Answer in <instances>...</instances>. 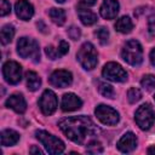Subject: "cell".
Listing matches in <instances>:
<instances>
[{
  "label": "cell",
  "mask_w": 155,
  "mask_h": 155,
  "mask_svg": "<svg viewBox=\"0 0 155 155\" xmlns=\"http://www.w3.org/2000/svg\"><path fill=\"white\" fill-rule=\"evenodd\" d=\"M59 128L64 134L78 144H84L87 138L99 133V128L87 116H70L59 121Z\"/></svg>",
  "instance_id": "6da1fadb"
},
{
  "label": "cell",
  "mask_w": 155,
  "mask_h": 155,
  "mask_svg": "<svg viewBox=\"0 0 155 155\" xmlns=\"http://www.w3.org/2000/svg\"><path fill=\"white\" fill-rule=\"evenodd\" d=\"M122 59L131 65H139L143 61V48L137 40H128L121 52Z\"/></svg>",
  "instance_id": "7a4b0ae2"
},
{
  "label": "cell",
  "mask_w": 155,
  "mask_h": 155,
  "mask_svg": "<svg viewBox=\"0 0 155 155\" xmlns=\"http://www.w3.org/2000/svg\"><path fill=\"white\" fill-rule=\"evenodd\" d=\"M78 61L80 62V64L87 69V70H92L96 65H97V51L94 48V46L91 42H85L81 45L80 50L78 51Z\"/></svg>",
  "instance_id": "3957f363"
},
{
  "label": "cell",
  "mask_w": 155,
  "mask_h": 155,
  "mask_svg": "<svg viewBox=\"0 0 155 155\" xmlns=\"http://www.w3.org/2000/svg\"><path fill=\"white\" fill-rule=\"evenodd\" d=\"M36 138L42 143L48 154H61L64 151V143L46 131H36Z\"/></svg>",
  "instance_id": "277c9868"
},
{
  "label": "cell",
  "mask_w": 155,
  "mask_h": 155,
  "mask_svg": "<svg viewBox=\"0 0 155 155\" xmlns=\"http://www.w3.org/2000/svg\"><path fill=\"white\" fill-rule=\"evenodd\" d=\"M17 52L22 58H31L34 61L40 58L39 45L34 39L21 38L17 42Z\"/></svg>",
  "instance_id": "5b68a950"
},
{
  "label": "cell",
  "mask_w": 155,
  "mask_h": 155,
  "mask_svg": "<svg viewBox=\"0 0 155 155\" xmlns=\"http://www.w3.org/2000/svg\"><path fill=\"white\" fill-rule=\"evenodd\" d=\"M136 122L142 130H149L155 120V113L153 107L149 103L142 104L137 110H136Z\"/></svg>",
  "instance_id": "8992f818"
},
{
  "label": "cell",
  "mask_w": 155,
  "mask_h": 155,
  "mask_svg": "<svg viewBox=\"0 0 155 155\" xmlns=\"http://www.w3.org/2000/svg\"><path fill=\"white\" fill-rule=\"evenodd\" d=\"M102 74L105 79L115 81V82H124L127 80V73L120 64L115 62L107 63L102 70Z\"/></svg>",
  "instance_id": "52a82bcc"
},
{
  "label": "cell",
  "mask_w": 155,
  "mask_h": 155,
  "mask_svg": "<svg viewBox=\"0 0 155 155\" xmlns=\"http://www.w3.org/2000/svg\"><path fill=\"white\" fill-rule=\"evenodd\" d=\"M2 74L5 80L11 84V85H16L21 81L22 79V67L13 61H8L4 64L2 67Z\"/></svg>",
  "instance_id": "ba28073f"
},
{
  "label": "cell",
  "mask_w": 155,
  "mask_h": 155,
  "mask_svg": "<svg viewBox=\"0 0 155 155\" xmlns=\"http://www.w3.org/2000/svg\"><path fill=\"white\" fill-rule=\"evenodd\" d=\"M94 114L98 117V120L104 125H115L119 121V113L111 107L104 104L98 105L94 110Z\"/></svg>",
  "instance_id": "9c48e42d"
},
{
  "label": "cell",
  "mask_w": 155,
  "mask_h": 155,
  "mask_svg": "<svg viewBox=\"0 0 155 155\" xmlns=\"http://www.w3.org/2000/svg\"><path fill=\"white\" fill-rule=\"evenodd\" d=\"M39 107L45 115H51L57 109V97L53 91L46 90L39 99Z\"/></svg>",
  "instance_id": "30bf717a"
},
{
  "label": "cell",
  "mask_w": 155,
  "mask_h": 155,
  "mask_svg": "<svg viewBox=\"0 0 155 155\" xmlns=\"http://www.w3.org/2000/svg\"><path fill=\"white\" fill-rule=\"evenodd\" d=\"M73 81V76L68 70H56L50 76V84L54 87H68Z\"/></svg>",
  "instance_id": "8fae6325"
},
{
  "label": "cell",
  "mask_w": 155,
  "mask_h": 155,
  "mask_svg": "<svg viewBox=\"0 0 155 155\" xmlns=\"http://www.w3.org/2000/svg\"><path fill=\"white\" fill-rule=\"evenodd\" d=\"M137 147V137L132 132L125 133L117 142V149L122 153H131Z\"/></svg>",
  "instance_id": "7c38bea8"
},
{
  "label": "cell",
  "mask_w": 155,
  "mask_h": 155,
  "mask_svg": "<svg viewBox=\"0 0 155 155\" xmlns=\"http://www.w3.org/2000/svg\"><path fill=\"white\" fill-rule=\"evenodd\" d=\"M101 16L105 19H113L116 17L119 12V2L117 0H104L101 6Z\"/></svg>",
  "instance_id": "4fadbf2b"
},
{
  "label": "cell",
  "mask_w": 155,
  "mask_h": 155,
  "mask_svg": "<svg viewBox=\"0 0 155 155\" xmlns=\"http://www.w3.org/2000/svg\"><path fill=\"white\" fill-rule=\"evenodd\" d=\"M81 105H82L81 99L74 93H65L62 98L61 107L63 111H73V110L81 108Z\"/></svg>",
  "instance_id": "5bb4252c"
},
{
  "label": "cell",
  "mask_w": 155,
  "mask_h": 155,
  "mask_svg": "<svg viewBox=\"0 0 155 155\" xmlns=\"http://www.w3.org/2000/svg\"><path fill=\"white\" fill-rule=\"evenodd\" d=\"M15 10H16V15L23 21L30 19L34 15V8L27 0H18L15 5Z\"/></svg>",
  "instance_id": "9a60e30c"
},
{
  "label": "cell",
  "mask_w": 155,
  "mask_h": 155,
  "mask_svg": "<svg viewBox=\"0 0 155 155\" xmlns=\"http://www.w3.org/2000/svg\"><path fill=\"white\" fill-rule=\"evenodd\" d=\"M6 107L13 109L18 114H23L25 111V109H27V103H25V99L23 98L22 94L15 93V94H12V96H10L7 98Z\"/></svg>",
  "instance_id": "2e32d148"
},
{
  "label": "cell",
  "mask_w": 155,
  "mask_h": 155,
  "mask_svg": "<svg viewBox=\"0 0 155 155\" xmlns=\"http://www.w3.org/2000/svg\"><path fill=\"white\" fill-rule=\"evenodd\" d=\"M19 140V134L13 130H4L1 132V145L10 147L15 145Z\"/></svg>",
  "instance_id": "e0dca14e"
},
{
  "label": "cell",
  "mask_w": 155,
  "mask_h": 155,
  "mask_svg": "<svg viewBox=\"0 0 155 155\" xmlns=\"http://www.w3.org/2000/svg\"><path fill=\"white\" fill-rule=\"evenodd\" d=\"M79 18L85 25H92L97 22V16L93 11L87 8H80L79 10Z\"/></svg>",
  "instance_id": "ac0fdd59"
},
{
  "label": "cell",
  "mask_w": 155,
  "mask_h": 155,
  "mask_svg": "<svg viewBox=\"0 0 155 155\" xmlns=\"http://www.w3.org/2000/svg\"><path fill=\"white\" fill-rule=\"evenodd\" d=\"M132 28H133V23H132L131 18L127 17V16H124V17L119 18V19L116 21V23H115V29H116L117 31L122 33V34L130 33V31L132 30Z\"/></svg>",
  "instance_id": "d6986e66"
},
{
  "label": "cell",
  "mask_w": 155,
  "mask_h": 155,
  "mask_svg": "<svg viewBox=\"0 0 155 155\" xmlns=\"http://www.w3.org/2000/svg\"><path fill=\"white\" fill-rule=\"evenodd\" d=\"M48 15L52 19L53 23H56L57 25H63L64 22H65V12L62 10V8H51L48 11Z\"/></svg>",
  "instance_id": "ffe728a7"
},
{
  "label": "cell",
  "mask_w": 155,
  "mask_h": 155,
  "mask_svg": "<svg viewBox=\"0 0 155 155\" xmlns=\"http://www.w3.org/2000/svg\"><path fill=\"white\" fill-rule=\"evenodd\" d=\"M25 76H27V86H28V88L30 91H36L41 85V80H40L39 75L36 73H34V71H28L25 74Z\"/></svg>",
  "instance_id": "44dd1931"
},
{
  "label": "cell",
  "mask_w": 155,
  "mask_h": 155,
  "mask_svg": "<svg viewBox=\"0 0 155 155\" xmlns=\"http://www.w3.org/2000/svg\"><path fill=\"white\" fill-rule=\"evenodd\" d=\"M13 35H15V28H13V25H10V24L4 25L2 29H1V34H0L1 42L4 45H7L13 39Z\"/></svg>",
  "instance_id": "7402d4cb"
},
{
  "label": "cell",
  "mask_w": 155,
  "mask_h": 155,
  "mask_svg": "<svg viewBox=\"0 0 155 155\" xmlns=\"http://www.w3.org/2000/svg\"><path fill=\"white\" fill-rule=\"evenodd\" d=\"M98 90H99V92H101L102 96H104V97H107V98H114L115 92H114V88H113L111 85L105 84V82H101Z\"/></svg>",
  "instance_id": "603a6c76"
},
{
  "label": "cell",
  "mask_w": 155,
  "mask_h": 155,
  "mask_svg": "<svg viewBox=\"0 0 155 155\" xmlns=\"http://www.w3.org/2000/svg\"><path fill=\"white\" fill-rule=\"evenodd\" d=\"M86 151L88 154H101L103 153V147L99 142L97 140H91L88 144H87V148H86Z\"/></svg>",
  "instance_id": "cb8c5ba5"
},
{
  "label": "cell",
  "mask_w": 155,
  "mask_h": 155,
  "mask_svg": "<svg viewBox=\"0 0 155 155\" xmlns=\"http://www.w3.org/2000/svg\"><path fill=\"white\" fill-rule=\"evenodd\" d=\"M140 98H142V92H140L138 88L131 87V88L128 90V92H127V99H128L130 103H136V102H138Z\"/></svg>",
  "instance_id": "d4e9b609"
},
{
  "label": "cell",
  "mask_w": 155,
  "mask_h": 155,
  "mask_svg": "<svg viewBox=\"0 0 155 155\" xmlns=\"http://www.w3.org/2000/svg\"><path fill=\"white\" fill-rule=\"evenodd\" d=\"M140 84H142V86L144 87V88H147V90H153L154 87H155V76L154 75H145V76H143V79L140 80Z\"/></svg>",
  "instance_id": "484cf974"
},
{
  "label": "cell",
  "mask_w": 155,
  "mask_h": 155,
  "mask_svg": "<svg viewBox=\"0 0 155 155\" xmlns=\"http://www.w3.org/2000/svg\"><path fill=\"white\" fill-rule=\"evenodd\" d=\"M96 36L98 38V40H99V42L102 44V45H104V44H107V41H108V39H109V31H108V29L107 28H104V27H101L99 29H97L96 30Z\"/></svg>",
  "instance_id": "4316f807"
},
{
  "label": "cell",
  "mask_w": 155,
  "mask_h": 155,
  "mask_svg": "<svg viewBox=\"0 0 155 155\" xmlns=\"http://www.w3.org/2000/svg\"><path fill=\"white\" fill-rule=\"evenodd\" d=\"M11 11V5L7 0H0V16H6Z\"/></svg>",
  "instance_id": "83f0119b"
},
{
  "label": "cell",
  "mask_w": 155,
  "mask_h": 155,
  "mask_svg": "<svg viewBox=\"0 0 155 155\" xmlns=\"http://www.w3.org/2000/svg\"><path fill=\"white\" fill-rule=\"evenodd\" d=\"M45 53H46V56H47L50 59H56V58L59 57L58 50H56V48H54L53 46H51V45L45 48Z\"/></svg>",
  "instance_id": "f1b7e54d"
},
{
  "label": "cell",
  "mask_w": 155,
  "mask_h": 155,
  "mask_svg": "<svg viewBox=\"0 0 155 155\" xmlns=\"http://www.w3.org/2000/svg\"><path fill=\"white\" fill-rule=\"evenodd\" d=\"M68 35H69L70 39H73V40H78V39L80 38V35H81V31H80V29H79L78 27L71 25V27L68 29Z\"/></svg>",
  "instance_id": "f546056e"
},
{
  "label": "cell",
  "mask_w": 155,
  "mask_h": 155,
  "mask_svg": "<svg viewBox=\"0 0 155 155\" xmlns=\"http://www.w3.org/2000/svg\"><path fill=\"white\" fill-rule=\"evenodd\" d=\"M68 51H69V44H68L67 41L62 40V41L59 42V46H58L59 56H64V54H67V53H68Z\"/></svg>",
  "instance_id": "4dcf8cb0"
},
{
  "label": "cell",
  "mask_w": 155,
  "mask_h": 155,
  "mask_svg": "<svg viewBox=\"0 0 155 155\" xmlns=\"http://www.w3.org/2000/svg\"><path fill=\"white\" fill-rule=\"evenodd\" d=\"M148 29H149L150 35L155 36V15L150 16V18H149V23H148Z\"/></svg>",
  "instance_id": "1f68e13d"
},
{
  "label": "cell",
  "mask_w": 155,
  "mask_h": 155,
  "mask_svg": "<svg viewBox=\"0 0 155 155\" xmlns=\"http://www.w3.org/2000/svg\"><path fill=\"white\" fill-rule=\"evenodd\" d=\"M96 1L97 0H80V2L82 5H85V6H92V5L96 4Z\"/></svg>",
  "instance_id": "d6a6232c"
},
{
  "label": "cell",
  "mask_w": 155,
  "mask_h": 155,
  "mask_svg": "<svg viewBox=\"0 0 155 155\" xmlns=\"http://www.w3.org/2000/svg\"><path fill=\"white\" fill-rule=\"evenodd\" d=\"M150 62L153 65H155V48H153L150 52Z\"/></svg>",
  "instance_id": "836d02e7"
},
{
  "label": "cell",
  "mask_w": 155,
  "mask_h": 155,
  "mask_svg": "<svg viewBox=\"0 0 155 155\" xmlns=\"http://www.w3.org/2000/svg\"><path fill=\"white\" fill-rule=\"evenodd\" d=\"M30 153H31V154H34V153H36V154H42V150L39 149V148H36V147H31Z\"/></svg>",
  "instance_id": "e575fe53"
},
{
  "label": "cell",
  "mask_w": 155,
  "mask_h": 155,
  "mask_svg": "<svg viewBox=\"0 0 155 155\" xmlns=\"http://www.w3.org/2000/svg\"><path fill=\"white\" fill-rule=\"evenodd\" d=\"M151 153H155V147H150L148 149V154H151Z\"/></svg>",
  "instance_id": "d590c367"
},
{
  "label": "cell",
  "mask_w": 155,
  "mask_h": 155,
  "mask_svg": "<svg viewBox=\"0 0 155 155\" xmlns=\"http://www.w3.org/2000/svg\"><path fill=\"white\" fill-rule=\"evenodd\" d=\"M56 1H57V2H64L65 0H56Z\"/></svg>",
  "instance_id": "8d00e7d4"
},
{
  "label": "cell",
  "mask_w": 155,
  "mask_h": 155,
  "mask_svg": "<svg viewBox=\"0 0 155 155\" xmlns=\"http://www.w3.org/2000/svg\"><path fill=\"white\" fill-rule=\"evenodd\" d=\"M154 98H155V97H154Z\"/></svg>",
  "instance_id": "74e56055"
}]
</instances>
